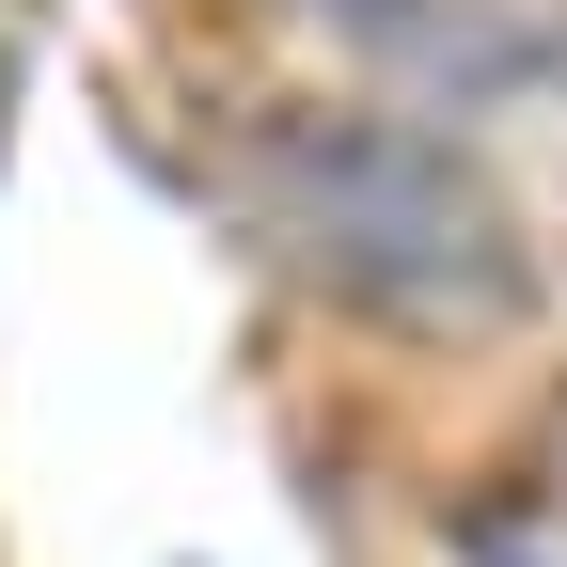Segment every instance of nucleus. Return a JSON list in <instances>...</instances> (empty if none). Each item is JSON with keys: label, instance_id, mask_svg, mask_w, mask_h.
I'll use <instances>...</instances> for the list:
<instances>
[{"label": "nucleus", "instance_id": "f257e3e1", "mask_svg": "<svg viewBox=\"0 0 567 567\" xmlns=\"http://www.w3.org/2000/svg\"><path fill=\"white\" fill-rule=\"evenodd\" d=\"M252 221L284 237L300 284H331L379 331H505V316H536V237L505 221V189L457 142L379 126V111L252 126Z\"/></svg>", "mask_w": 567, "mask_h": 567}]
</instances>
